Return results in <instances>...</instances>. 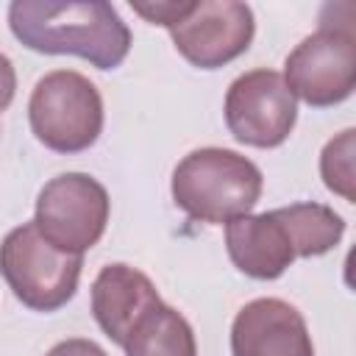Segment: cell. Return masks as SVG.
<instances>
[{
    "mask_svg": "<svg viewBox=\"0 0 356 356\" xmlns=\"http://www.w3.org/2000/svg\"><path fill=\"white\" fill-rule=\"evenodd\" d=\"M8 28L33 53L78 56L97 70L120 67L131 50V28L106 0H14L8 6Z\"/></svg>",
    "mask_w": 356,
    "mask_h": 356,
    "instance_id": "cell-1",
    "label": "cell"
},
{
    "mask_svg": "<svg viewBox=\"0 0 356 356\" xmlns=\"http://www.w3.org/2000/svg\"><path fill=\"white\" fill-rule=\"evenodd\" d=\"M264 189L261 170L236 150L197 147L186 153L170 181L175 206L209 225H222L250 214Z\"/></svg>",
    "mask_w": 356,
    "mask_h": 356,
    "instance_id": "cell-2",
    "label": "cell"
},
{
    "mask_svg": "<svg viewBox=\"0 0 356 356\" xmlns=\"http://www.w3.org/2000/svg\"><path fill=\"white\" fill-rule=\"evenodd\" d=\"M345 3L323 6L320 28L300 39L284 61V81L295 100L312 108H328L353 95L356 86V33L353 6L339 17Z\"/></svg>",
    "mask_w": 356,
    "mask_h": 356,
    "instance_id": "cell-3",
    "label": "cell"
},
{
    "mask_svg": "<svg viewBox=\"0 0 356 356\" xmlns=\"http://www.w3.org/2000/svg\"><path fill=\"white\" fill-rule=\"evenodd\" d=\"M81 270L83 256L53 248L33 220L11 228L0 242V275L11 295L31 312L50 314L67 306L78 292Z\"/></svg>",
    "mask_w": 356,
    "mask_h": 356,
    "instance_id": "cell-4",
    "label": "cell"
},
{
    "mask_svg": "<svg viewBox=\"0 0 356 356\" xmlns=\"http://www.w3.org/2000/svg\"><path fill=\"white\" fill-rule=\"evenodd\" d=\"M33 136L56 153L89 150L103 131V97L97 86L75 70L42 75L28 100Z\"/></svg>",
    "mask_w": 356,
    "mask_h": 356,
    "instance_id": "cell-5",
    "label": "cell"
},
{
    "mask_svg": "<svg viewBox=\"0 0 356 356\" xmlns=\"http://www.w3.org/2000/svg\"><path fill=\"white\" fill-rule=\"evenodd\" d=\"M111 200L106 186L86 172L50 178L36 197L33 225L58 250L83 256L106 234Z\"/></svg>",
    "mask_w": 356,
    "mask_h": 356,
    "instance_id": "cell-6",
    "label": "cell"
},
{
    "mask_svg": "<svg viewBox=\"0 0 356 356\" xmlns=\"http://www.w3.org/2000/svg\"><path fill=\"white\" fill-rule=\"evenodd\" d=\"M225 125L239 145L278 147L298 122V100L281 72L259 67L242 72L225 92Z\"/></svg>",
    "mask_w": 356,
    "mask_h": 356,
    "instance_id": "cell-7",
    "label": "cell"
},
{
    "mask_svg": "<svg viewBox=\"0 0 356 356\" xmlns=\"http://www.w3.org/2000/svg\"><path fill=\"white\" fill-rule=\"evenodd\" d=\"M175 50L197 70H220L239 58L256 33L253 8L236 0H189L184 17L167 28Z\"/></svg>",
    "mask_w": 356,
    "mask_h": 356,
    "instance_id": "cell-8",
    "label": "cell"
},
{
    "mask_svg": "<svg viewBox=\"0 0 356 356\" xmlns=\"http://www.w3.org/2000/svg\"><path fill=\"white\" fill-rule=\"evenodd\" d=\"M231 356H314L303 314L281 298L245 303L231 323Z\"/></svg>",
    "mask_w": 356,
    "mask_h": 356,
    "instance_id": "cell-9",
    "label": "cell"
},
{
    "mask_svg": "<svg viewBox=\"0 0 356 356\" xmlns=\"http://www.w3.org/2000/svg\"><path fill=\"white\" fill-rule=\"evenodd\" d=\"M161 303L153 281L122 261L106 264L95 281H92V314L100 331L114 342L125 345L136 323L156 306Z\"/></svg>",
    "mask_w": 356,
    "mask_h": 356,
    "instance_id": "cell-10",
    "label": "cell"
},
{
    "mask_svg": "<svg viewBox=\"0 0 356 356\" xmlns=\"http://www.w3.org/2000/svg\"><path fill=\"white\" fill-rule=\"evenodd\" d=\"M225 250L234 267L256 281L281 278L298 259L289 231L275 209L225 222Z\"/></svg>",
    "mask_w": 356,
    "mask_h": 356,
    "instance_id": "cell-11",
    "label": "cell"
},
{
    "mask_svg": "<svg viewBox=\"0 0 356 356\" xmlns=\"http://www.w3.org/2000/svg\"><path fill=\"white\" fill-rule=\"evenodd\" d=\"M122 350L125 356H197V342L186 317L161 300L136 323Z\"/></svg>",
    "mask_w": 356,
    "mask_h": 356,
    "instance_id": "cell-12",
    "label": "cell"
},
{
    "mask_svg": "<svg viewBox=\"0 0 356 356\" xmlns=\"http://www.w3.org/2000/svg\"><path fill=\"white\" fill-rule=\"evenodd\" d=\"M289 231L298 259H312L334 250L345 236V220L323 203H289L275 209Z\"/></svg>",
    "mask_w": 356,
    "mask_h": 356,
    "instance_id": "cell-13",
    "label": "cell"
},
{
    "mask_svg": "<svg viewBox=\"0 0 356 356\" xmlns=\"http://www.w3.org/2000/svg\"><path fill=\"white\" fill-rule=\"evenodd\" d=\"M353 153H356V131L345 128L342 134H337L334 139L325 142L323 153H320V175L323 184L339 195L342 200L353 203L356 200V172H353Z\"/></svg>",
    "mask_w": 356,
    "mask_h": 356,
    "instance_id": "cell-14",
    "label": "cell"
},
{
    "mask_svg": "<svg viewBox=\"0 0 356 356\" xmlns=\"http://www.w3.org/2000/svg\"><path fill=\"white\" fill-rule=\"evenodd\" d=\"M131 8L150 25L170 28L184 17V11L189 8V0H150V3H131Z\"/></svg>",
    "mask_w": 356,
    "mask_h": 356,
    "instance_id": "cell-15",
    "label": "cell"
},
{
    "mask_svg": "<svg viewBox=\"0 0 356 356\" xmlns=\"http://www.w3.org/2000/svg\"><path fill=\"white\" fill-rule=\"evenodd\" d=\"M44 356H108L97 342L83 339V337H72L64 342H56Z\"/></svg>",
    "mask_w": 356,
    "mask_h": 356,
    "instance_id": "cell-16",
    "label": "cell"
},
{
    "mask_svg": "<svg viewBox=\"0 0 356 356\" xmlns=\"http://www.w3.org/2000/svg\"><path fill=\"white\" fill-rule=\"evenodd\" d=\"M14 92H17V72H14V64L6 53H0V114L11 106L14 100Z\"/></svg>",
    "mask_w": 356,
    "mask_h": 356,
    "instance_id": "cell-17",
    "label": "cell"
}]
</instances>
